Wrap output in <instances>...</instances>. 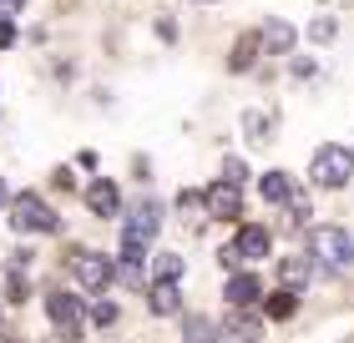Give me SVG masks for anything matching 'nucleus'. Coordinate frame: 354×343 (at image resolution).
<instances>
[{
	"label": "nucleus",
	"instance_id": "22",
	"mask_svg": "<svg viewBox=\"0 0 354 343\" xmlns=\"http://www.w3.org/2000/svg\"><path fill=\"white\" fill-rule=\"evenodd\" d=\"M117 277L127 288H142V257H132V253H122V263H117Z\"/></svg>",
	"mask_w": 354,
	"mask_h": 343
},
{
	"label": "nucleus",
	"instance_id": "25",
	"mask_svg": "<svg viewBox=\"0 0 354 343\" xmlns=\"http://www.w3.org/2000/svg\"><path fill=\"white\" fill-rule=\"evenodd\" d=\"M117 313H122L117 303H96V308H91V323H96V329H111V323H117Z\"/></svg>",
	"mask_w": 354,
	"mask_h": 343
},
{
	"label": "nucleus",
	"instance_id": "21",
	"mask_svg": "<svg viewBox=\"0 0 354 343\" xmlns=\"http://www.w3.org/2000/svg\"><path fill=\"white\" fill-rule=\"evenodd\" d=\"M279 207H288L283 212V227H304V222H309V197H304V192H294V197L279 202Z\"/></svg>",
	"mask_w": 354,
	"mask_h": 343
},
{
	"label": "nucleus",
	"instance_id": "17",
	"mask_svg": "<svg viewBox=\"0 0 354 343\" xmlns=\"http://www.w3.org/2000/svg\"><path fill=\"white\" fill-rule=\"evenodd\" d=\"M183 338H187V343H218V329H213V318L187 313V318H183Z\"/></svg>",
	"mask_w": 354,
	"mask_h": 343
},
{
	"label": "nucleus",
	"instance_id": "16",
	"mask_svg": "<svg viewBox=\"0 0 354 343\" xmlns=\"http://www.w3.org/2000/svg\"><path fill=\"white\" fill-rule=\"evenodd\" d=\"M279 277H283V288L299 293V288L314 277V263H309V257H283V263H279Z\"/></svg>",
	"mask_w": 354,
	"mask_h": 343
},
{
	"label": "nucleus",
	"instance_id": "28",
	"mask_svg": "<svg viewBox=\"0 0 354 343\" xmlns=\"http://www.w3.org/2000/svg\"><path fill=\"white\" fill-rule=\"evenodd\" d=\"M6 46H15V26H10V21H0V51H6Z\"/></svg>",
	"mask_w": 354,
	"mask_h": 343
},
{
	"label": "nucleus",
	"instance_id": "29",
	"mask_svg": "<svg viewBox=\"0 0 354 343\" xmlns=\"http://www.w3.org/2000/svg\"><path fill=\"white\" fill-rule=\"evenodd\" d=\"M6 202H10V187H6V182H0V207H6Z\"/></svg>",
	"mask_w": 354,
	"mask_h": 343
},
{
	"label": "nucleus",
	"instance_id": "6",
	"mask_svg": "<svg viewBox=\"0 0 354 343\" xmlns=\"http://www.w3.org/2000/svg\"><path fill=\"white\" fill-rule=\"evenodd\" d=\"M71 268H76V283L86 293H102L111 277H117V263H106L102 253H71Z\"/></svg>",
	"mask_w": 354,
	"mask_h": 343
},
{
	"label": "nucleus",
	"instance_id": "10",
	"mask_svg": "<svg viewBox=\"0 0 354 343\" xmlns=\"http://www.w3.org/2000/svg\"><path fill=\"white\" fill-rule=\"evenodd\" d=\"M268 248H273V237H268V227H259V222H248L243 233H238V242H233L238 257H268Z\"/></svg>",
	"mask_w": 354,
	"mask_h": 343
},
{
	"label": "nucleus",
	"instance_id": "12",
	"mask_svg": "<svg viewBox=\"0 0 354 343\" xmlns=\"http://www.w3.org/2000/svg\"><path fill=\"white\" fill-rule=\"evenodd\" d=\"M294 192H299V187H294V177H288V172H263V182H259V197L273 202V207L288 202Z\"/></svg>",
	"mask_w": 354,
	"mask_h": 343
},
{
	"label": "nucleus",
	"instance_id": "11",
	"mask_svg": "<svg viewBox=\"0 0 354 343\" xmlns=\"http://www.w3.org/2000/svg\"><path fill=\"white\" fill-rule=\"evenodd\" d=\"M147 303H152V313H157V318L183 313V293H177V283H162V277H157V283L147 288Z\"/></svg>",
	"mask_w": 354,
	"mask_h": 343
},
{
	"label": "nucleus",
	"instance_id": "8",
	"mask_svg": "<svg viewBox=\"0 0 354 343\" xmlns=\"http://www.w3.org/2000/svg\"><path fill=\"white\" fill-rule=\"evenodd\" d=\"M86 207L96 212V217H117V212H122V192H117V182L96 177V182L86 187Z\"/></svg>",
	"mask_w": 354,
	"mask_h": 343
},
{
	"label": "nucleus",
	"instance_id": "2",
	"mask_svg": "<svg viewBox=\"0 0 354 343\" xmlns=\"http://www.w3.org/2000/svg\"><path fill=\"white\" fill-rule=\"evenodd\" d=\"M349 177H354V152H344V146H319V157L309 161V182L324 187V192H339Z\"/></svg>",
	"mask_w": 354,
	"mask_h": 343
},
{
	"label": "nucleus",
	"instance_id": "14",
	"mask_svg": "<svg viewBox=\"0 0 354 343\" xmlns=\"http://www.w3.org/2000/svg\"><path fill=\"white\" fill-rule=\"evenodd\" d=\"M259 46H263V51H273V56L294 51V26H288V21H268L263 36H259Z\"/></svg>",
	"mask_w": 354,
	"mask_h": 343
},
{
	"label": "nucleus",
	"instance_id": "13",
	"mask_svg": "<svg viewBox=\"0 0 354 343\" xmlns=\"http://www.w3.org/2000/svg\"><path fill=\"white\" fill-rule=\"evenodd\" d=\"M223 293H228L233 308H248V303H259V277H253V273H233Z\"/></svg>",
	"mask_w": 354,
	"mask_h": 343
},
{
	"label": "nucleus",
	"instance_id": "20",
	"mask_svg": "<svg viewBox=\"0 0 354 343\" xmlns=\"http://www.w3.org/2000/svg\"><path fill=\"white\" fill-rule=\"evenodd\" d=\"M26 263H30L26 253H15V257H10V303H26V293H30V288H26V273H21Z\"/></svg>",
	"mask_w": 354,
	"mask_h": 343
},
{
	"label": "nucleus",
	"instance_id": "9",
	"mask_svg": "<svg viewBox=\"0 0 354 343\" xmlns=\"http://www.w3.org/2000/svg\"><path fill=\"white\" fill-rule=\"evenodd\" d=\"M223 338H228V343H259V338H263V323L253 318L248 308H243V313H228V323H223Z\"/></svg>",
	"mask_w": 354,
	"mask_h": 343
},
{
	"label": "nucleus",
	"instance_id": "19",
	"mask_svg": "<svg viewBox=\"0 0 354 343\" xmlns=\"http://www.w3.org/2000/svg\"><path fill=\"white\" fill-rule=\"evenodd\" d=\"M253 56H259V36H243V41L233 46L228 66H233V71H248V66H253Z\"/></svg>",
	"mask_w": 354,
	"mask_h": 343
},
{
	"label": "nucleus",
	"instance_id": "5",
	"mask_svg": "<svg viewBox=\"0 0 354 343\" xmlns=\"http://www.w3.org/2000/svg\"><path fill=\"white\" fill-rule=\"evenodd\" d=\"M203 207H207V217H218V222H238V217H243V187L213 182L203 192Z\"/></svg>",
	"mask_w": 354,
	"mask_h": 343
},
{
	"label": "nucleus",
	"instance_id": "26",
	"mask_svg": "<svg viewBox=\"0 0 354 343\" xmlns=\"http://www.w3.org/2000/svg\"><path fill=\"white\" fill-rule=\"evenodd\" d=\"M203 202H198V192H183V217H187V227H198V217H203Z\"/></svg>",
	"mask_w": 354,
	"mask_h": 343
},
{
	"label": "nucleus",
	"instance_id": "27",
	"mask_svg": "<svg viewBox=\"0 0 354 343\" xmlns=\"http://www.w3.org/2000/svg\"><path fill=\"white\" fill-rule=\"evenodd\" d=\"M309 41H319V46H329V41H334V21H329V15H319V21L309 26Z\"/></svg>",
	"mask_w": 354,
	"mask_h": 343
},
{
	"label": "nucleus",
	"instance_id": "24",
	"mask_svg": "<svg viewBox=\"0 0 354 343\" xmlns=\"http://www.w3.org/2000/svg\"><path fill=\"white\" fill-rule=\"evenodd\" d=\"M223 182L243 187V182H248V161H243V157H223Z\"/></svg>",
	"mask_w": 354,
	"mask_h": 343
},
{
	"label": "nucleus",
	"instance_id": "18",
	"mask_svg": "<svg viewBox=\"0 0 354 343\" xmlns=\"http://www.w3.org/2000/svg\"><path fill=\"white\" fill-rule=\"evenodd\" d=\"M243 132H248V141H268V132H273V117L268 111H243Z\"/></svg>",
	"mask_w": 354,
	"mask_h": 343
},
{
	"label": "nucleus",
	"instance_id": "23",
	"mask_svg": "<svg viewBox=\"0 0 354 343\" xmlns=\"http://www.w3.org/2000/svg\"><path fill=\"white\" fill-rule=\"evenodd\" d=\"M152 273L162 277V283H177V273H183V257H177V253H162V257L152 263Z\"/></svg>",
	"mask_w": 354,
	"mask_h": 343
},
{
	"label": "nucleus",
	"instance_id": "3",
	"mask_svg": "<svg viewBox=\"0 0 354 343\" xmlns=\"http://www.w3.org/2000/svg\"><path fill=\"white\" fill-rule=\"evenodd\" d=\"M162 227V207H157L152 197H142V202H132V212H127V227H122V253H132V257H142V248L152 242V233Z\"/></svg>",
	"mask_w": 354,
	"mask_h": 343
},
{
	"label": "nucleus",
	"instance_id": "1",
	"mask_svg": "<svg viewBox=\"0 0 354 343\" xmlns=\"http://www.w3.org/2000/svg\"><path fill=\"white\" fill-rule=\"evenodd\" d=\"M10 222H15V233H26V237H51V233H61V217L51 207H46L36 192H21V197H10Z\"/></svg>",
	"mask_w": 354,
	"mask_h": 343
},
{
	"label": "nucleus",
	"instance_id": "15",
	"mask_svg": "<svg viewBox=\"0 0 354 343\" xmlns=\"http://www.w3.org/2000/svg\"><path fill=\"white\" fill-rule=\"evenodd\" d=\"M263 313H268L273 323H288V318L299 313V293H294V288H279V293L263 303Z\"/></svg>",
	"mask_w": 354,
	"mask_h": 343
},
{
	"label": "nucleus",
	"instance_id": "7",
	"mask_svg": "<svg viewBox=\"0 0 354 343\" xmlns=\"http://www.w3.org/2000/svg\"><path fill=\"white\" fill-rule=\"evenodd\" d=\"M46 308H51V323H56V333L66 338V343L82 338V303H76L71 293H51V298H46Z\"/></svg>",
	"mask_w": 354,
	"mask_h": 343
},
{
	"label": "nucleus",
	"instance_id": "4",
	"mask_svg": "<svg viewBox=\"0 0 354 343\" xmlns=\"http://www.w3.org/2000/svg\"><path fill=\"white\" fill-rule=\"evenodd\" d=\"M309 248H314V257H319L329 273H344V268L354 263V237L344 233V227H314V233H309Z\"/></svg>",
	"mask_w": 354,
	"mask_h": 343
}]
</instances>
